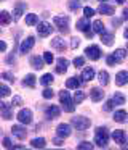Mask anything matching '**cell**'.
Segmentation results:
<instances>
[{
  "mask_svg": "<svg viewBox=\"0 0 128 150\" xmlns=\"http://www.w3.org/2000/svg\"><path fill=\"white\" fill-rule=\"evenodd\" d=\"M59 100H61V103H63L64 111L72 113V111L75 110V102L70 98V95H69V92H67V91H61L59 92Z\"/></svg>",
  "mask_w": 128,
  "mask_h": 150,
  "instance_id": "6da1fadb",
  "label": "cell"
},
{
  "mask_svg": "<svg viewBox=\"0 0 128 150\" xmlns=\"http://www.w3.org/2000/svg\"><path fill=\"white\" fill-rule=\"evenodd\" d=\"M109 142V134L104 127H98L96 129V134H95V144L98 147H106Z\"/></svg>",
  "mask_w": 128,
  "mask_h": 150,
  "instance_id": "7a4b0ae2",
  "label": "cell"
},
{
  "mask_svg": "<svg viewBox=\"0 0 128 150\" xmlns=\"http://www.w3.org/2000/svg\"><path fill=\"white\" fill-rule=\"evenodd\" d=\"M70 123H72L74 127H77V131H85L90 127V124H91V121L88 120V118L85 116H75L70 120Z\"/></svg>",
  "mask_w": 128,
  "mask_h": 150,
  "instance_id": "3957f363",
  "label": "cell"
},
{
  "mask_svg": "<svg viewBox=\"0 0 128 150\" xmlns=\"http://www.w3.org/2000/svg\"><path fill=\"white\" fill-rule=\"evenodd\" d=\"M53 23L56 24V28L61 31V33H64V34L69 33V18L67 16H54Z\"/></svg>",
  "mask_w": 128,
  "mask_h": 150,
  "instance_id": "277c9868",
  "label": "cell"
},
{
  "mask_svg": "<svg viewBox=\"0 0 128 150\" xmlns=\"http://www.w3.org/2000/svg\"><path fill=\"white\" fill-rule=\"evenodd\" d=\"M18 120H19V123H22V124H31L32 123V111L29 110V108H22V110H19Z\"/></svg>",
  "mask_w": 128,
  "mask_h": 150,
  "instance_id": "5b68a950",
  "label": "cell"
},
{
  "mask_svg": "<svg viewBox=\"0 0 128 150\" xmlns=\"http://www.w3.org/2000/svg\"><path fill=\"white\" fill-rule=\"evenodd\" d=\"M34 44H35V39H34V37H27V39H24V40L21 42V45H19V52H21L22 55H26L27 52H31V50H32Z\"/></svg>",
  "mask_w": 128,
  "mask_h": 150,
  "instance_id": "8992f818",
  "label": "cell"
},
{
  "mask_svg": "<svg viewBox=\"0 0 128 150\" xmlns=\"http://www.w3.org/2000/svg\"><path fill=\"white\" fill-rule=\"evenodd\" d=\"M77 29H79V31H83V33H86V36H88V37L93 36V33L90 31V21H88V18H86V16L77 21Z\"/></svg>",
  "mask_w": 128,
  "mask_h": 150,
  "instance_id": "52a82bcc",
  "label": "cell"
},
{
  "mask_svg": "<svg viewBox=\"0 0 128 150\" xmlns=\"http://www.w3.org/2000/svg\"><path fill=\"white\" fill-rule=\"evenodd\" d=\"M85 53L86 57H88L90 60H99V57H101V50H99L98 45H90L85 49Z\"/></svg>",
  "mask_w": 128,
  "mask_h": 150,
  "instance_id": "ba28073f",
  "label": "cell"
},
{
  "mask_svg": "<svg viewBox=\"0 0 128 150\" xmlns=\"http://www.w3.org/2000/svg\"><path fill=\"white\" fill-rule=\"evenodd\" d=\"M70 132H72V129H70V124H67V123H61V124H58V127H56V134L59 137H69L70 136Z\"/></svg>",
  "mask_w": 128,
  "mask_h": 150,
  "instance_id": "9c48e42d",
  "label": "cell"
},
{
  "mask_svg": "<svg viewBox=\"0 0 128 150\" xmlns=\"http://www.w3.org/2000/svg\"><path fill=\"white\" fill-rule=\"evenodd\" d=\"M37 31H38V36L40 37H47V36H50L51 34V31H53V28H51V24H48V23H38V28H37Z\"/></svg>",
  "mask_w": 128,
  "mask_h": 150,
  "instance_id": "30bf717a",
  "label": "cell"
},
{
  "mask_svg": "<svg viewBox=\"0 0 128 150\" xmlns=\"http://www.w3.org/2000/svg\"><path fill=\"white\" fill-rule=\"evenodd\" d=\"M11 132H13V136L18 137L19 140L26 139V136H27V131H26V127L19 126V124H16V126H13V127H11Z\"/></svg>",
  "mask_w": 128,
  "mask_h": 150,
  "instance_id": "8fae6325",
  "label": "cell"
},
{
  "mask_svg": "<svg viewBox=\"0 0 128 150\" xmlns=\"http://www.w3.org/2000/svg\"><path fill=\"white\" fill-rule=\"evenodd\" d=\"M112 139L115 140V144H120V145H123L125 142H127V136H125V132L122 129H117L112 132Z\"/></svg>",
  "mask_w": 128,
  "mask_h": 150,
  "instance_id": "7c38bea8",
  "label": "cell"
},
{
  "mask_svg": "<svg viewBox=\"0 0 128 150\" xmlns=\"http://www.w3.org/2000/svg\"><path fill=\"white\" fill-rule=\"evenodd\" d=\"M0 108H2V116H3V120H11V116H13V108L10 107L8 103H5V102H2V103H0Z\"/></svg>",
  "mask_w": 128,
  "mask_h": 150,
  "instance_id": "4fadbf2b",
  "label": "cell"
},
{
  "mask_svg": "<svg viewBox=\"0 0 128 150\" xmlns=\"http://www.w3.org/2000/svg\"><path fill=\"white\" fill-rule=\"evenodd\" d=\"M26 8H27V5H26L24 2H18V4H16L15 11H13V15H15V20H19V18H21L22 15H24Z\"/></svg>",
  "mask_w": 128,
  "mask_h": 150,
  "instance_id": "5bb4252c",
  "label": "cell"
},
{
  "mask_svg": "<svg viewBox=\"0 0 128 150\" xmlns=\"http://www.w3.org/2000/svg\"><path fill=\"white\" fill-rule=\"evenodd\" d=\"M47 118L48 120H54V118H58L59 116V113H61V110H59V107H56V105H51V107H48L47 108Z\"/></svg>",
  "mask_w": 128,
  "mask_h": 150,
  "instance_id": "9a60e30c",
  "label": "cell"
},
{
  "mask_svg": "<svg viewBox=\"0 0 128 150\" xmlns=\"http://www.w3.org/2000/svg\"><path fill=\"white\" fill-rule=\"evenodd\" d=\"M128 82V71H118L115 76V84L117 86H125Z\"/></svg>",
  "mask_w": 128,
  "mask_h": 150,
  "instance_id": "2e32d148",
  "label": "cell"
},
{
  "mask_svg": "<svg viewBox=\"0 0 128 150\" xmlns=\"http://www.w3.org/2000/svg\"><path fill=\"white\" fill-rule=\"evenodd\" d=\"M98 11H99L101 15H114L115 8L112 7V5H107V4H104V2H101V5H99Z\"/></svg>",
  "mask_w": 128,
  "mask_h": 150,
  "instance_id": "e0dca14e",
  "label": "cell"
},
{
  "mask_svg": "<svg viewBox=\"0 0 128 150\" xmlns=\"http://www.w3.org/2000/svg\"><path fill=\"white\" fill-rule=\"evenodd\" d=\"M90 95H91V100L93 102H99V100H102V98H104V92H102V89H99V87L91 89Z\"/></svg>",
  "mask_w": 128,
  "mask_h": 150,
  "instance_id": "ac0fdd59",
  "label": "cell"
},
{
  "mask_svg": "<svg viewBox=\"0 0 128 150\" xmlns=\"http://www.w3.org/2000/svg\"><path fill=\"white\" fill-rule=\"evenodd\" d=\"M67 66H69V62H67L66 58H59V60H58V66H56V73H59V74L66 73L67 71Z\"/></svg>",
  "mask_w": 128,
  "mask_h": 150,
  "instance_id": "d6986e66",
  "label": "cell"
},
{
  "mask_svg": "<svg viewBox=\"0 0 128 150\" xmlns=\"http://www.w3.org/2000/svg\"><path fill=\"white\" fill-rule=\"evenodd\" d=\"M114 120L117 121V123H125V121L128 120V113L125 110H117L114 113Z\"/></svg>",
  "mask_w": 128,
  "mask_h": 150,
  "instance_id": "ffe728a7",
  "label": "cell"
},
{
  "mask_svg": "<svg viewBox=\"0 0 128 150\" xmlns=\"http://www.w3.org/2000/svg\"><path fill=\"white\" fill-rule=\"evenodd\" d=\"M43 62H45L43 58H40V57L35 55V57H32V58H31V66L34 69H42V68H43Z\"/></svg>",
  "mask_w": 128,
  "mask_h": 150,
  "instance_id": "44dd1931",
  "label": "cell"
},
{
  "mask_svg": "<svg viewBox=\"0 0 128 150\" xmlns=\"http://www.w3.org/2000/svg\"><path fill=\"white\" fill-rule=\"evenodd\" d=\"M127 53H128L127 50H123V49H117L114 53H112V55H114V58H115V62H117V63H122V62L125 60V57H127Z\"/></svg>",
  "mask_w": 128,
  "mask_h": 150,
  "instance_id": "7402d4cb",
  "label": "cell"
},
{
  "mask_svg": "<svg viewBox=\"0 0 128 150\" xmlns=\"http://www.w3.org/2000/svg\"><path fill=\"white\" fill-rule=\"evenodd\" d=\"M93 78H95V69H93L91 66L83 69V73H82V79H83V81H91Z\"/></svg>",
  "mask_w": 128,
  "mask_h": 150,
  "instance_id": "603a6c76",
  "label": "cell"
},
{
  "mask_svg": "<svg viewBox=\"0 0 128 150\" xmlns=\"http://www.w3.org/2000/svg\"><path fill=\"white\" fill-rule=\"evenodd\" d=\"M91 28H93V33H98V34H101V33H104V24H102V21L101 20H95L93 21V24H91Z\"/></svg>",
  "mask_w": 128,
  "mask_h": 150,
  "instance_id": "cb8c5ba5",
  "label": "cell"
},
{
  "mask_svg": "<svg viewBox=\"0 0 128 150\" xmlns=\"http://www.w3.org/2000/svg\"><path fill=\"white\" fill-rule=\"evenodd\" d=\"M101 40L106 44V45H112L114 34H112V33H107V31H104V33H101Z\"/></svg>",
  "mask_w": 128,
  "mask_h": 150,
  "instance_id": "d4e9b609",
  "label": "cell"
},
{
  "mask_svg": "<svg viewBox=\"0 0 128 150\" xmlns=\"http://www.w3.org/2000/svg\"><path fill=\"white\" fill-rule=\"evenodd\" d=\"M66 86H67V89H79L80 87L79 78H69V79H67V82H66Z\"/></svg>",
  "mask_w": 128,
  "mask_h": 150,
  "instance_id": "484cf974",
  "label": "cell"
},
{
  "mask_svg": "<svg viewBox=\"0 0 128 150\" xmlns=\"http://www.w3.org/2000/svg\"><path fill=\"white\" fill-rule=\"evenodd\" d=\"M51 47H54V49H58V50H63L64 47H66V44H64V40L61 39V37H54V39L51 40Z\"/></svg>",
  "mask_w": 128,
  "mask_h": 150,
  "instance_id": "4316f807",
  "label": "cell"
},
{
  "mask_svg": "<svg viewBox=\"0 0 128 150\" xmlns=\"http://www.w3.org/2000/svg\"><path fill=\"white\" fill-rule=\"evenodd\" d=\"M35 76L34 74H26V78H24V81H22V84L24 86H27V87H34L35 86Z\"/></svg>",
  "mask_w": 128,
  "mask_h": 150,
  "instance_id": "83f0119b",
  "label": "cell"
},
{
  "mask_svg": "<svg viewBox=\"0 0 128 150\" xmlns=\"http://www.w3.org/2000/svg\"><path fill=\"white\" fill-rule=\"evenodd\" d=\"M11 20H13V18H11V15H10L8 11L3 10L2 13H0V23H2V24H10V23H11Z\"/></svg>",
  "mask_w": 128,
  "mask_h": 150,
  "instance_id": "f1b7e54d",
  "label": "cell"
},
{
  "mask_svg": "<svg viewBox=\"0 0 128 150\" xmlns=\"http://www.w3.org/2000/svg\"><path fill=\"white\" fill-rule=\"evenodd\" d=\"M31 145L34 147V149H43V147H45V139H43V137H38V139H32Z\"/></svg>",
  "mask_w": 128,
  "mask_h": 150,
  "instance_id": "f546056e",
  "label": "cell"
},
{
  "mask_svg": "<svg viewBox=\"0 0 128 150\" xmlns=\"http://www.w3.org/2000/svg\"><path fill=\"white\" fill-rule=\"evenodd\" d=\"M53 74H51V73H47V74H43L40 78V84H43V86H48V84H51V82H53Z\"/></svg>",
  "mask_w": 128,
  "mask_h": 150,
  "instance_id": "4dcf8cb0",
  "label": "cell"
},
{
  "mask_svg": "<svg viewBox=\"0 0 128 150\" xmlns=\"http://www.w3.org/2000/svg\"><path fill=\"white\" fill-rule=\"evenodd\" d=\"M26 24H29V26H35V24H37V15H34V13L26 15Z\"/></svg>",
  "mask_w": 128,
  "mask_h": 150,
  "instance_id": "1f68e13d",
  "label": "cell"
},
{
  "mask_svg": "<svg viewBox=\"0 0 128 150\" xmlns=\"http://www.w3.org/2000/svg\"><path fill=\"white\" fill-rule=\"evenodd\" d=\"M112 98H114L115 105H123V103H125V95H122L120 92H115Z\"/></svg>",
  "mask_w": 128,
  "mask_h": 150,
  "instance_id": "d6a6232c",
  "label": "cell"
},
{
  "mask_svg": "<svg viewBox=\"0 0 128 150\" xmlns=\"http://www.w3.org/2000/svg\"><path fill=\"white\" fill-rule=\"evenodd\" d=\"M85 92H82V91H77L75 92V95H74V102H75V103H82L83 100H85Z\"/></svg>",
  "mask_w": 128,
  "mask_h": 150,
  "instance_id": "836d02e7",
  "label": "cell"
},
{
  "mask_svg": "<svg viewBox=\"0 0 128 150\" xmlns=\"http://www.w3.org/2000/svg\"><path fill=\"white\" fill-rule=\"evenodd\" d=\"M99 82H101L102 86H106L109 82V74H107V71H101L99 73Z\"/></svg>",
  "mask_w": 128,
  "mask_h": 150,
  "instance_id": "e575fe53",
  "label": "cell"
},
{
  "mask_svg": "<svg viewBox=\"0 0 128 150\" xmlns=\"http://www.w3.org/2000/svg\"><path fill=\"white\" fill-rule=\"evenodd\" d=\"M2 79H5V81H10V82H15V76H13V73L10 71H5L2 74Z\"/></svg>",
  "mask_w": 128,
  "mask_h": 150,
  "instance_id": "d590c367",
  "label": "cell"
},
{
  "mask_svg": "<svg viewBox=\"0 0 128 150\" xmlns=\"http://www.w3.org/2000/svg\"><path fill=\"white\" fill-rule=\"evenodd\" d=\"M77 149H80V150H91V149H93V144H90V142H82V144H79V145H77Z\"/></svg>",
  "mask_w": 128,
  "mask_h": 150,
  "instance_id": "8d00e7d4",
  "label": "cell"
},
{
  "mask_svg": "<svg viewBox=\"0 0 128 150\" xmlns=\"http://www.w3.org/2000/svg\"><path fill=\"white\" fill-rule=\"evenodd\" d=\"M114 103H115V102H114V98H111V100H107V102L104 103V110H106V111H111V110H114Z\"/></svg>",
  "mask_w": 128,
  "mask_h": 150,
  "instance_id": "74e56055",
  "label": "cell"
},
{
  "mask_svg": "<svg viewBox=\"0 0 128 150\" xmlns=\"http://www.w3.org/2000/svg\"><path fill=\"white\" fill-rule=\"evenodd\" d=\"M42 95H43V98H53V95H54V92L51 91V89H45L43 92H42Z\"/></svg>",
  "mask_w": 128,
  "mask_h": 150,
  "instance_id": "f35d334b",
  "label": "cell"
},
{
  "mask_svg": "<svg viewBox=\"0 0 128 150\" xmlns=\"http://www.w3.org/2000/svg\"><path fill=\"white\" fill-rule=\"evenodd\" d=\"M43 60H45V63H53V53H50V52H45L43 53Z\"/></svg>",
  "mask_w": 128,
  "mask_h": 150,
  "instance_id": "ab89813d",
  "label": "cell"
},
{
  "mask_svg": "<svg viewBox=\"0 0 128 150\" xmlns=\"http://www.w3.org/2000/svg\"><path fill=\"white\" fill-rule=\"evenodd\" d=\"M83 13H85L86 18H91L93 15H95V10H93V8H90V7H85V8H83Z\"/></svg>",
  "mask_w": 128,
  "mask_h": 150,
  "instance_id": "60d3db41",
  "label": "cell"
},
{
  "mask_svg": "<svg viewBox=\"0 0 128 150\" xmlns=\"http://www.w3.org/2000/svg\"><path fill=\"white\" fill-rule=\"evenodd\" d=\"M0 94H2V97H6V95H10V89L5 84H2L0 86Z\"/></svg>",
  "mask_w": 128,
  "mask_h": 150,
  "instance_id": "b9f144b4",
  "label": "cell"
},
{
  "mask_svg": "<svg viewBox=\"0 0 128 150\" xmlns=\"http://www.w3.org/2000/svg\"><path fill=\"white\" fill-rule=\"evenodd\" d=\"M83 63H85V60H83L82 57H77V58L74 60V65H75V68H80V66H83Z\"/></svg>",
  "mask_w": 128,
  "mask_h": 150,
  "instance_id": "7bdbcfd3",
  "label": "cell"
},
{
  "mask_svg": "<svg viewBox=\"0 0 128 150\" xmlns=\"http://www.w3.org/2000/svg\"><path fill=\"white\" fill-rule=\"evenodd\" d=\"M11 105H13V107H19V105H22V98L21 97H13Z\"/></svg>",
  "mask_w": 128,
  "mask_h": 150,
  "instance_id": "ee69618b",
  "label": "cell"
},
{
  "mask_svg": "<svg viewBox=\"0 0 128 150\" xmlns=\"http://www.w3.org/2000/svg\"><path fill=\"white\" fill-rule=\"evenodd\" d=\"M3 147H5V149H11V140L8 139V137H5V139H3Z\"/></svg>",
  "mask_w": 128,
  "mask_h": 150,
  "instance_id": "f6af8a7d",
  "label": "cell"
},
{
  "mask_svg": "<svg viewBox=\"0 0 128 150\" xmlns=\"http://www.w3.org/2000/svg\"><path fill=\"white\" fill-rule=\"evenodd\" d=\"M79 45H80V40L77 39V37H74V39H72V42H70V47H72V49H77Z\"/></svg>",
  "mask_w": 128,
  "mask_h": 150,
  "instance_id": "bcb514c9",
  "label": "cell"
},
{
  "mask_svg": "<svg viewBox=\"0 0 128 150\" xmlns=\"http://www.w3.org/2000/svg\"><path fill=\"white\" fill-rule=\"evenodd\" d=\"M115 63H117V62H115L114 55H109L107 57V65H115Z\"/></svg>",
  "mask_w": 128,
  "mask_h": 150,
  "instance_id": "7dc6e473",
  "label": "cell"
},
{
  "mask_svg": "<svg viewBox=\"0 0 128 150\" xmlns=\"http://www.w3.org/2000/svg\"><path fill=\"white\" fill-rule=\"evenodd\" d=\"M53 142H54V144H56V145H58V147H59V145H63V137H59V136H58V137H56V139H54V140H53Z\"/></svg>",
  "mask_w": 128,
  "mask_h": 150,
  "instance_id": "c3c4849f",
  "label": "cell"
},
{
  "mask_svg": "<svg viewBox=\"0 0 128 150\" xmlns=\"http://www.w3.org/2000/svg\"><path fill=\"white\" fill-rule=\"evenodd\" d=\"M69 7L72 8V10H75V8H79V7H80V4H79V2H77V4H74V2H70V4H69Z\"/></svg>",
  "mask_w": 128,
  "mask_h": 150,
  "instance_id": "681fc988",
  "label": "cell"
},
{
  "mask_svg": "<svg viewBox=\"0 0 128 150\" xmlns=\"http://www.w3.org/2000/svg\"><path fill=\"white\" fill-rule=\"evenodd\" d=\"M0 50H2V52H5V50H6V44L5 42H0Z\"/></svg>",
  "mask_w": 128,
  "mask_h": 150,
  "instance_id": "f907efd6",
  "label": "cell"
},
{
  "mask_svg": "<svg viewBox=\"0 0 128 150\" xmlns=\"http://www.w3.org/2000/svg\"><path fill=\"white\" fill-rule=\"evenodd\" d=\"M123 18H125V20H128V8H125V10H123Z\"/></svg>",
  "mask_w": 128,
  "mask_h": 150,
  "instance_id": "816d5d0a",
  "label": "cell"
},
{
  "mask_svg": "<svg viewBox=\"0 0 128 150\" xmlns=\"http://www.w3.org/2000/svg\"><path fill=\"white\" fill-rule=\"evenodd\" d=\"M112 24H114V26L115 24H120V20H112Z\"/></svg>",
  "mask_w": 128,
  "mask_h": 150,
  "instance_id": "f5cc1de1",
  "label": "cell"
},
{
  "mask_svg": "<svg viewBox=\"0 0 128 150\" xmlns=\"http://www.w3.org/2000/svg\"><path fill=\"white\" fill-rule=\"evenodd\" d=\"M123 36H125V39H128V28L125 29V33H123Z\"/></svg>",
  "mask_w": 128,
  "mask_h": 150,
  "instance_id": "db71d44e",
  "label": "cell"
},
{
  "mask_svg": "<svg viewBox=\"0 0 128 150\" xmlns=\"http://www.w3.org/2000/svg\"><path fill=\"white\" fill-rule=\"evenodd\" d=\"M122 149H128V144H127V142H125V144H123V145H122Z\"/></svg>",
  "mask_w": 128,
  "mask_h": 150,
  "instance_id": "11a10c76",
  "label": "cell"
},
{
  "mask_svg": "<svg viewBox=\"0 0 128 150\" xmlns=\"http://www.w3.org/2000/svg\"><path fill=\"white\" fill-rule=\"evenodd\" d=\"M118 4H125V0H117Z\"/></svg>",
  "mask_w": 128,
  "mask_h": 150,
  "instance_id": "9f6ffc18",
  "label": "cell"
},
{
  "mask_svg": "<svg viewBox=\"0 0 128 150\" xmlns=\"http://www.w3.org/2000/svg\"><path fill=\"white\" fill-rule=\"evenodd\" d=\"M99 2H106V0H99Z\"/></svg>",
  "mask_w": 128,
  "mask_h": 150,
  "instance_id": "6f0895ef",
  "label": "cell"
},
{
  "mask_svg": "<svg viewBox=\"0 0 128 150\" xmlns=\"http://www.w3.org/2000/svg\"><path fill=\"white\" fill-rule=\"evenodd\" d=\"M127 52H128V45H127Z\"/></svg>",
  "mask_w": 128,
  "mask_h": 150,
  "instance_id": "680465c9",
  "label": "cell"
}]
</instances>
